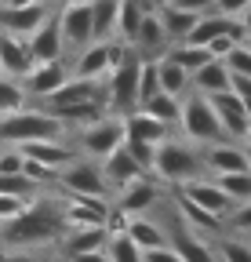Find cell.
Segmentation results:
<instances>
[{
  "label": "cell",
  "mask_w": 251,
  "mask_h": 262,
  "mask_svg": "<svg viewBox=\"0 0 251 262\" xmlns=\"http://www.w3.org/2000/svg\"><path fill=\"white\" fill-rule=\"evenodd\" d=\"M0 193H11V196H37L40 186L18 171V175H0Z\"/></svg>",
  "instance_id": "74e56055"
},
{
  "label": "cell",
  "mask_w": 251,
  "mask_h": 262,
  "mask_svg": "<svg viewBox=\"0 0 251 262\" xmlns=\"http://www.w3.org/2000/svg\"><path fill=\"white\" fill-rule=\"evenodd\" d=\"M66 127H73V131H80V127H87V124H95V120H102L106 113H109V106L106 102H77V106H62V110H51Z\"/></svg>",
  "instance_id": "4316f807"
},
{
  "label": "cell",
  "mask_w": 251,
  "mask_h": 262,
  "mask_svg": "<svg viewBox=\"0 0 251 262\" xmlns=\"http://www.w3.org/2000/svg\"><path fill=\"white\" fill-rule=\"evenodd\" d=\"M237 44H240V40L233 37V33H222V37H215V40H211L208 48H211V55H215V58H226V55H230V51H233Z\"/></svg>",
  "instance_id": "7dc6e473"
},
{
  "label": "cell",
  "mask_w": 251,
  "mask_h": 262,
  "mask_svg": "<svg viewBox=\"0 0 251 262\" xmlns=\"http://www.w3.org/2000/svg\"><path fill=\"white\" fill-rule=\"evenodd\" d=\"M146 11H149V0H120V15H117V40H120L124 48H135Z\"/></svg>",
  "instance_id": "484cf974"
},
{
  "label": "cell",
  "mask_w": 251,
  "mask_h": 262,
  "mask_svg": "<svg viewBox=\"0 0 251 262\" xmlns=\"http://www.w3.org/2000/svg\"><path fill=\"white\" fill-rule=\"evenodd\" d=\"M178 193L182 196H190L193 204H200L204 211H211V215H218V219H230L233 215V208H237V201L218 186V179L215 175H204V179H193V182H186V186H178Z\"/></svg>",
  "instance_id": "8fae6325"
},
{
  "label": "cell",
  "mask_w": 251,
  "mask_h": 262,
  "mask_svg": "<svg viewBox=\"0 0 251 262\" xmlns=\"http://www.w3.org/2000/svg\"><path fill=\"white\" fill-rule=\"evenodd\" d=\"M190 88L193 91H200V95H222V91H230L233 88V73H230V66L222 62V58H211L208 66H200V70L190 77Z\"/></svg>",
  "instance_id": "d4e9b609"
},
{
  "label": "cell",
  "mask_w": 251,
  "mask_h": 262,
  "mask_svg": "<svg viewBox=\"0 0 251 262\" xmlns=\"http://www.w3.org/2000/svg\"><path fill=\"white\" fill-rule=\"evenodd\" d=\"M247 171H251V146H247Z\"/></svg>",
  "instance_id": "f5cc1de1"
},
{
  "label": "cell",
  "mask_w": 251,
  "mask_h": 262,
  "mask_svg": "<svg viewBox=\"0 0 251 262\" xmlns=\"http://www.w3.org/2000/svg\"><path fill=\"white\" fill-rule=\"evenodd\" d=\"M222 62L230 66V73H244V77H251V48H247L244 40H240V44H237Z\"/></svg>",
  "instance_id": "60d3db41"
},
{
  "label": "cell",
  "mask_w": 251,
  "mask_h": 262,
  "mask_svg": "<svg viewBox=\"0 0 251 262\" xmlns=\"http://www.w3.org/2000/svg\"><path fill=\"white\" fill-rule=\"evenodd\" d=\"M58 26H62V40L66 51H80L95 40V0H80V4H58Z\"/></svg>",
  "instance_id": "30bf717a"
},
{
  "label": "cell",
  "mask_w": 251,
  "mask_h": 262,
  "mask_svg": "<svg viewBox=\"0 0 251 262\" xmlns=\"http://www.w3.org/2000/svg\"><path fill=\"white\" fill-rule=\"evenodd\" d=\"M142 251L146 248H161V244H171V226L161 222V219H153V215H135L128 219V229H124Z\"/></svg>",
  "instance_id": "cb8c5ba5"
},
{
  "label": "cell",
  "mask_w": 251,
  "mask_h": 262,
  "mask_svg": "<svg viewBox=\"0 0 251 262\" xmlns=\"http://www.w3.org/2000/svg\"><path fill=\"white\" fill-rule=\"evenodd\" d=\"M66 193L62 189H40L33 201H29V208L0 226V244L8 248H33V251H58L62 237H66Z\"/></svg>",
  "instance_id": "6da1fadb"
},
{
  "label": "cell",
  "mask_w": 251,
  "mask_h": 262,
  "mask_svg": "<svg viewBox=\"0 0 251 262\" xmlns=\"http://www.w3.org/2000/svg\"><path fill=\"white\" fill-rule=\"evenodd\" d=\"M37 139H70V127L40 102L0 117V146H22Z\"/></svg>",
  "instance_id": "3957f363"
},
{
  "label": "cell",
  "mask_w": 251,
  "mask_h": 262,
  "mask_svg": "<svg viewBox=\"0 0 251 262\" xmlns=\"http://www.w3.org/2000/svg\"><path fill=\"white\" fill-rule=\"evenodd\" d=\"M164 55H171V58L182 66V70L190 73V77L200 70V66H208V62L215 58V55H211V48H204V44H190V40H178V44H171Z\"/></svg>",
  "instance_id": "83f0119b"
},
{
  "label": "cell",
  "mask_w": 251,
  "mask_h": 262,
  "mask_svg": "<svg viewBox=\"0 0 251 262\" xmlns=\"http://www.w3.org/2000/svg\"><path fill=\"white\" fill-rule=\"evenodd\" d=\"M142 110H149L153 117H161L168 127H178V120H182V95L161 91V95H153V98H149V102H146Z\"/></svg>",
  "instance_id": "d6a6232c"
},
{
  "label": "cell",
  "mask_w": 251,
  "mask_h": 262,
  "mask_svg": "<svg viewBox=\"0 0 251 262\" xmlns=\"http://www.w3.org/2000/svg\"><path fill=\"white\" fill-rule=\"evenodd\" d=\"M142 55L135 51V48H124V55H120V62L109 70V77H106V106H109V113H131L135 106H139V77H142Z\"/></svg>",
  "instance_id": "277c9868"
},
{
  "label": "cell",
  "mask_w": 251,
  "mask_h": 262,
  "mask_svg": "<svg viewBox=\"0 0 251 262\" xmlns=\"http://www.w3.org/2000/svg\"><path fill=\"white\" fill-rule=\"evenodd\" d=\"M215 179H218V186H222L237 204L251 201V171H230V175H215Z\"/></svg>",
  "instance_id": "d590c367"
},
{
  "label": "cell",
  "mask_w": 251,
  "mask_h": 262,
  "mask_svg": "<svg viewBox=\"0 0 251 262\" xmlns=\"http://www.w3.org/2000/svg\"><path fill=\"white\" fill-rule=\"evenodd\" d=\"M48 262H51V258H48ZM55 262H58V258H55ZM62 262H70V258H62Z\"/></svg>",
  "instance_id": "9f6ffc18"
},
{
  "label": "cell",
  "mask_w": 251,
  "mask_h": 262,
  "mask_svg": "<svg viewBox=\"0 0 251 262\" xmlns=\"http://www.w3.org/2000/svg\"><path fill=\"white\" fill-rule=\"evenodd\" d=\"M120 0H95V40H117Z\"/></svg>",
  "instance_id": "836d02e7"
},
{
  "label": "cell",
  "mask_w": 251,
  "mask_h": 262,
  "mask_svg": "<svg viewBox=\"0 0 251 262\" xmlns=\"http://www.w3.org/2000/svg\"><path fill=\"white\" fill-rule=\"evenodd\" d=\"M113 215V196H73L66 193V222L77 226H109Z\"/></svg>",
  "instance_id": "9a60e30c"
},
{
  "label": "cell",
  "mask_w": 251,
  "mask_h": 262,
  "mask_svg": "<svg viewBox=\"0 0 251 262\" xmlns=\"http://www.w3.org/2000/svg\"><path fill=\"white\" fill-rule=\"evenodd\" d=\"M247 146H251V127H247Z\"/></svg>",
  "instance_id": "11a10c76"
},
{
  "label": "cell",
  "mask_w": 251,
  "mask_h": 262,
  "mask_svg": "<svg viewBox=\"0 0 251 262\" xmlns=\"http://www.w3.org/2000/svg\"><path fill=\"white\" fill-rule=\"evenodd\" d=\"M124 146H128V153L142 164L146 171H153V157H156V146H153V142H142V139H124Z\"/></svg>",
  "instance_id": "ee69618b"
},
{
  "label": "cell",
  "mask_w": 251,
  "mask_h": 262,
  "mask_svg": "<svg viewBox=\"0 0 251 262\" xmlns=\"http://www.w3.org/2000/svg\"><path fill=\"white\" fill-rule=\"evenodd\" d=\"M156 70H161V88L164 91H171V95H186V91H190V73H186L171 55L156 58Z\"/></svg>",
  "instance_id": "1f68e13d"
},
{
  "label": "cell",
  "mask_w": 251,
  "mask_h": 262,
  "mask_svg": "<svg viewBox=\"0 0 251 262\" xmlns=\"http://www.w3.org/2000/svg\"><path fill=\"white\" fill-rule=\"evenodd\" d=\"M26 44H29V51H33V62H55V58L66 55V40H62V26H58V11H51V15L37 26V33H33Z\"/></svg>",
  "instance_id": "2e32d148"
},
{
  "label": "cell",
  "mask_w": 251,
  "mask_h": 262,
  "mask_svg": "<svg viewBox=\"0 0 251 262\" xmlns=\"http://www.w3.org/2000/svg\"><path fill=\"white\" fill-rule=\"evenodd\" d=\"M233 91L244 98V102L251 106V77H244V73H233Z\"/></svg>",
  "instance_id": "681fc988"
},
{
  "label": "cell",
  "mask_w": 251,
  "mask_h": 262,
  "mask_svg": "<svg viewBox=\"0 0 251 262\" xmlns=\"http://www.w3.org/2000/svg\"><path fill=\"white\" fill-rule=\"evenodd\" d=\"M211 106L218 113V124H222L226 139H237V142H247V127H251V106L230 88L222 95H211Z\"/></svg>",
  "instance_id": "7c38bea8"
},
{
  "label": "cell",
  "mask_w": 251,
  "mask_h": 262,
  "mask_svg": "<svg viewBox=\"0 0 251 262\" xmlns=\"http://www.w3.org/2000/svg\"><path fill=\"white\" fill-rule=\"evenodd\" d=\"M153 4H156V8H164V4H171V0H153Z\"/></svg>",
  "instance_id": "816d5d0a"
},
{
  "label": "cell",
  "mask_w": 251,
  "mask_h": 262,
  "mask_svg": "<svg viewBox=\"0 0 251 262\" xmlns=\"http://www.w3.org/2000/svg\"><path fill=\"white\" fill-rule=\"evenodd\" d=\"M106 255L113 262H146V251L128 237V233H113L109 244H106Z\"/></svg>",
  "instance_id": "e575fe53"
},
{
  "label": "cell",
  "mask_w": 251,
  "mask_h": 262,
  "mask_svg": "<svg viewBox=\"0 0 251 262\" xmlns=\"http://www.w3.org/2000/svg\"><path fill=\"white\" fill-rule=\"evenodd\" d=\"M62 4H80V0H62Z\"/></svg>",
  "instance_id": "db71d44e"
},
{
  "label": "cell",
  "mask_w": 251,
  "mask_h": 262,
  "mask_svg": "<svg viewBox=\"0 0 251 262\" xmlns=\"http://www.w3.org/2000/svg\"><path fill=\"white\" fill-rule=\"evenodd\" d=\"M146 262H186V258L175 244H161V248H146Z\"/></svg>",
  "instance_id": "f6af8a7d"
},
{
  "label": "cell",
  "mask_w": 251,
  "mask_h": 262,
  "mask_svg": "<svg viewBox=\"0 0 251 262\" xmlns=\"http://www.w3.org/2000/svg\"><path fill=\"white\" fill-rule=\"evenodd\" d=\"M171 135V127L161 120V117H153L149 110L135 106L131 113H124V139H142V142H164Z\"/></svg>",
  "instance_id": "7402d4cb"
},
{
  "label": "cell",
  "mask_w": 251,
  "mask_h": 262,
  "mask_svg": "<svg viewBox=\"0 0 251 262\" xmlns=\"http://www.w3.org/2000/svg\"><path fill=\"white\" fill-rule=\"evenodd\" d=\"M204 157H208V171L211 175L247 171V146H240L237 139H218V142L204 146Z\"/></svg>",
  "instance_id": "e0dca14e"
},
{
  "label": "cell",
  "mask_w": 251,
  "mask_h": 262,
  "mask_svg": "<svg viewBox=\"0 0 251 262\" xmlns=\"http://www.w3.org/2000/svg\"><path fill=\"white\" fill-rule=\"evenodd\" d=\"M156 204H164V182L153 179V175H142V179L120 186V189L113 193V208H117L120 215H128V219H135V215H153Z\"/></svg>",
  "instance_id": "9c48e42d"
},
{
  "label": "cell",
  "mask_w": 251,
  "mask_h": 262,
  "mask_svg": "<svg viewBox=\"0 0 251 262\" xmlns=\"http://www.w3.org/2000/svg\"><path fill=\"white\" fill-rule=\"evenodd\" d=\"M0 4H4V0H0Z\"/></svg>",
  "instance_id": "6f0895ef"
},
{
  "label": "cell",
  "mask_w": 251,
  "mask_h": 262,
  "mask_svg": "<svg viewBox=\"0 0 251 262\" xmlns=\"http://www.w3.org/2000/svg\"><path fill=\"white\" fill-rule=\"evenodd\" d=\"M171 48V37L164 29V18H161V8H149L146 18H142V29H139V40H135V51L142 58H161L164 51Z\"/></svg>",
  "instance_id": "d6986e66"
},
{
  "label": "cell",
  "mask_w": 251,
  "mask_h": 262,
  "mask_svg": "<svg viewBox=\"0 0 251 262\" xmlns=\"http://www.w3.org/2000/svg\"><path fill=\"white\" fill-rule=\"evenodd\" d=\"M124 55V44L120 40H91L87 48H80L73 58H70V77H80V80H106L109 70L120 62Z\"/></svg>",
  "instance_id": "ba28073f"
},
{
  "label": "cell",
  "mask_w": 251,
  "mask_h": 262,
  "mask_svg": "<svg viewBox=\"0 0 251 262\" xmlns=\"http://www.w3.org/2000/svg\"><path fill=\"white\" fill-rule=\"evenodd\" d=\"M66 80H70V66H66V58H55V62H33V70L22 77L29 98H37V102L51 98Z\"/></svg>",
  "instance_id": "5bb4252c"
},
{
  "label": "cell",
  "mask_w": 251,
  "mask_h": 262,
  "mask_svg": "<svg viewBox=\"0 0 251 262\" xmlns=\"http://www.w3.org/2000/svg\"><path fill=\"white\" fill-rule=\"evenodd\" d=\"M0 262H48V251H33V248H8V244H0Z\"/></svg>",
  "instance_id": "b9f144b4"
},
{
  "label": "cell",
  "mask_w": 251,
  "mask_h": 262,
  "mask_svg": "<svg viewBox=\"0 0 251 262\" xmlns=\"http://www.w3.org/2000/svg\"><path fill=\"white\" fill-rule=\"evenodd\" d=\"M29 106V91L18 77H8V73H0V117H8L15 110Z\"/></svg>",
  "instance_id": "4dcf8cb0"
},
{
  "label": "cell",
  "mask_w": 251,
  "mask_h": 262,
  "mask_svg": "<svg viewBox=\"0 0 251 262\" xmlns=\"http://www.w3.org/2000/svg\"><path fill=\"white\" fill-rule=\"evenodd\" d=\"M29 201H33V196H11V193H0V226L11 222V219H18V215L29 208Z\"/></svg>",
  "instance_id": "ab89813d"
},
{
  "label": "cell",
  "mask_w": 251,
  "mask_h": 262,
  "mask_svg": "<svg viewBox=\"0 0 251 262\" xmlns=\"http://www.w3.org/2000/svg\"><path fill=\"white\" fill-rule=\"evenodd\" d=\"M153 179H161L164 186L178 189L193 179L211 175L208 171V157L200 142H190L186 135H168L164 142H156V157H153Z\"/></svg>",
  "instance_id": "7a4b0ae2"
},
{
  "label": "cell",
  "mask_w": 251,
  "mask_h": 262,
  "mask_svg": "<svg viewBox=\"0 0 251 262\" xmlns=\"http://www.w3.org/2000/svg\"><path fill=\"white\" fill-rule=\"evenodd\" d=\"M51 4H40V0H29V4H0V29L15 33V37H33L37 26L51 15Z\"/></svg>",
  "instance_id": "4fadbf2b"
},
{
  "label": "cell",
  "mask_w": 251,
  "mask_h": 262,
  "mask_svg": "<svg viewBox=\"0 0 251 262\" xmlns=\"http://www.w3.org/2000/svg\"><path fill=\"white\" fill-rule=\"evenodd\" d=\"M161 18H164V29H168L171 44H178V40H186V37L193 33V26H197L200 15L182 11V8H175V4H164V8H161Z\"/></svg>",
  "instance_id": "f1b7e54d"
},
{
  "label": "cell",
  "mask_w": 251,
  "mask_h": 262,
  "mask_svg": "<svg viewBox=\"0 0 251 262\" xmlns=\"http://www.w3.org/2000/svg\"><path fill=\"white\" fill-rule=\"evenodd\" d=\"M102 164V175H106V182H109V189L117 193L120 186H128V182H135V179H142V175H149L142 164L128 153V146H117L106 160H99Z\"/></svg>",
  "instance_id": "44dd1931"
},
{
  "label": "cell",
  "mask_w": 251,
  "mask_h": 262,
  "mask_svg": "<svg viewBox=\"0 0 251 262\" xmlns=\"http://www.w3.org/2000/svg\"><path fill=\"white\" fill-rule=\"evenodd\" d=\"M178 135H186L190 142H200V146H211L218 139H226V131H222V124H218V113H215V106H211L208 95H200L193 88L182 95Z\"/></svg>",
  "instance_id": "5b68a950"
},
{
  "label": "cell",
  "mask_w": 251,
  "mask_h": 262,
  "mask_svg": "<svg viewBox=\"0 0 251 262\" xmlns=\"http://www.w3.org/2000/svg\"><path fill=\"white\" fill-rule=\"evenodd\" d=\"M73 146H77L80 157L106 160L117 146H124V117H120V113H106L102 120L80 127V131H77V139H73Z\"/></svg>",
  "instance_id": "52a82bcc"
},
{
  "label": "cell",
  "mask_w": 251,
  "mask_h": 262,
  "mask_svg": "<svg viewBox=\"0 0 251 262\" xmlns=\"http://www.w3.org/2000/svg\"><path fill=\"white\" fill-rule=\"evenodd\" d=\"M171 4L182 11H193V15H208V11H215L218 0H171Z\"/></svg>",
  "instance_id": "c3c4849f"
},
{
  "label": "cell",
  "mask_w": 251,
  "mask_h": 262,
  "mask_svg": "<svg viewBox=\"0 0 251 262\" xmlns=\"http://www.w3.org/2000/svg\"><path fill=\"white\" fill-rule=\"evenodd\" d=\"M161 70H156V58L142 62V77H139V106H146L153 95H161Z\"/></svg>",
  "instance_id": "8d00e7d4"
},
{
  "label": "cell",
  "mask_w": 251,
  "mask_h": 262,
  "mask_svg": "<svg viewBox=\"0 0 251 262\" xmlns=\"http://www.w3.org/2000/svg\"><path fill=\"white\" fill-rule=\"evenodd\" d=\"M70 262H113L106 251H87V255H70Z\"/></svg>",
  "instance_id": "f907efd6"
},
{
  "label": "cell",
  "mask_w": 251,
  "mask_h": 262,
  "mask_svg": "<svg viewBox=\"0 0 251 262\" xmlns=\"http://www.w3.org/2000/svg\"><path fill=\"white\" fill-rule=\"evenodd\" d=\"M226 229L237 233V237H251V201H244V204L233 208V215L226 219Z\"/></svg>",
  "instance_id": "f35d334b"
},
{
  "label": "cell",
  "mask_w": 251,
  "mask_h": 262,
  "mask_svg": "<svg viewBox=\"0 0 251 262\" xmlns=\"http://www.w3.org/2000/svg\"><path fill=\"white\" fill-rule=\"evenodd\" d=\"M55 189L62 193H73V196H113L106 175H102V164L91 160V157H73L70 164H62L58 168V182Z\"/></svg>",
  "instance_id": "8992f818"
},
{
  "label": "cell",
  "mask_w": 251,
  "mask_h": 262,
  "mask_svg": "<svg viewBox=\"0 0 251 262\" xmlns=\"http://www.w3.org/2000/svg\"><path fill=\"white\" fill-rule=\"evenodd\" d=\"M26 164V153L18 146H0V175H18Z\"/></svg>",
  "instance_id": "7bdbcfd3"
},
{
  "label": "cell",
  "mask_w": 251,
  "mask_h": 262,
  "mask_svg": "<svg viewBox=\"0 0 251 262\" xmlns=\"http://www.w3.org/2000/svg\"><path fill=\"white\" fill-rule=\"evenodd\" d=\"M171 244L182 251L186 262H218V255H215V241L208 244L200 233L186 229V226L178 222V215H175V222H171Z\"/></svg>",
  "instance_id": "603a6c76"
},
{
  "label": "cell",
  "mask_w": 251,
  "mask_h": 262,
  "mask_svg": "<svg viewBox=\"0 0 251 262\" xmlns=\"http://www.w3.org/2000/svg\"><path fill=\"white\" fill-rule=\"evenodd\" d=\"M29 70H33V51H29L26 37H15V33L0 29V73L22 80Z\"/></svg>",
  "instance_id": "ffe728a7"
},
{
  "label": "cell",
  "mask_w": 251,
  "mask_h": 262,
  "mask_svg": "<svg viewBox=\"0 0 251 262\" xmlns=\"http://www.w3.org/2000/svg\"><path fill=\"white\" fill-rule=\"evenodd\" d=\"M113 237L109 226H77V229H66V237L58 244V255L70 258V255H87V251H106Z\"/></svg>",
  "instance_id": "ac0fdd59"
},
{
  "label": "cell",
  "mask_w": 251,
  "mask_h": 262,
  "mask_svg": "<svg viewBox=\"0 0 251 262\" xmlns=\"http://www.w3.org/2000/svg\"><path fill=\"white\" fill-rule=\"evenodd\" d=\"M215 255H218V262H251V241L226 229V233L215 237Z\"/></svg>",
  "instance_id": "f546056e"
},
{
  "label": "cell",
  "mask_w": 251,
  "mask_h": 262,
  "mask_svg": "<svg viewBox=\"0 0 251 262\" xmlns=\"http://www.w3.org/2000/svg\"><path fill=\"white\" fill-rule=\"evenodd\" d=\"M215 11H222V15H233V18H244L251 11V0H218Z\"/></svg>",
  "instance_id": "bcb514c9"
}]
</instances>
